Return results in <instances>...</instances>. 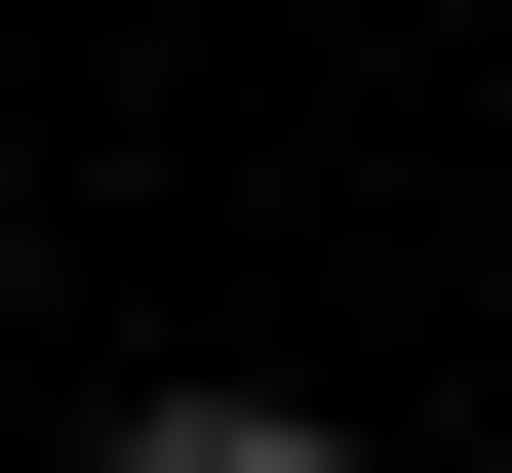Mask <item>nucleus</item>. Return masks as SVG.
Masks as SVG:
<instances>
[{
	"instance_id": "1",
	"label": "nucleus",
	"mask_w": 512,
	"mask_h": 473,
	"mask_svg": "<svg viewBox=\"0 0 512 473\" xmlns=\"http://www.w3.org/2000/svg\"><path fill=\"white\" fill-rule=\"evenodd\" d=\"M119 473H355L316 395H119Z\"/></svg>"
}]
</instances>
